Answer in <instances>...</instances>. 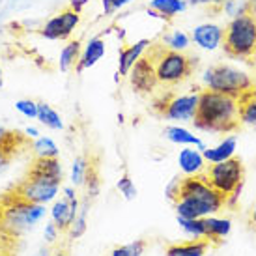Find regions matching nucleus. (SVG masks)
Listing matches in <instances>:
<instances>
[{"label":"nucleus","instance_id":"obj_35","mask_svg":"<svg viewBox=\"0 0 256 256\" xmlns=\"http://www.w3.org/2000/svg\"><path fill=\"white\" fill-rule=\"evenodd\" d=\"M187 6H210L214 12H222V0H187Z\"/></svg>","mask_w":256,"mask_h":256},{"label":"nucleus","instance_id":"obj_19","mask_svg":"<svg viewBox=\"0 0 256 256\" xmlns=\"http://www.w3.org/2000/svg\"><path fill=\"white\" fill-rule=\"evenodd\" d=\"M238 114L242 126L256 129V84L238 96Z\"/></svg>","mask_w":256,"mask_h":256},{"label":"nucleus","instance_id":"obj_2","mask_svg":"<svg viewBox=\"0 0 256 256\" xmlns=\"http://www.w3.org/2000/svg\"><path fill=\"white\" fill-rule=\"evenodd\" d=\"M196 129L212 131V133H236L242 129L240 114H238V100L226 94L214 90H200L198 105L192 118Z\"/></svg>","mask_w":256,"mask_h":256},{"label":"nucleus","instance_id":"obj_45","mask_svg":"<svg viewBox=\"0 0 256 256\" xmlns=\"http://www.w3.org/2000/svg\"><path fill=\"white\" fill-rule=\"evenodd\" d=\"M4 84V78H2V70H0V86Z\"/></svg>","mask_w":256,"mask_h":256},{"label":"nucleus","instance_id":"obj_9","mask_svg":"<svg viewBox=\"0 0 256 256\" xmlns=\"http://www.w3.org/2000/svg\"><path fill=\"white\" fill-rule=\"evenodd\" d=\"M78 24H80V14L73 12L72 8H64L62 12H58L56 15L45 21V24L40 28V36L49 42H64L72 38Z\"/></svg>","mask_w":256,"mask_h":256},{"label":"nucleus","instance_id":"obj_1","mask_svg":"<svg viewBox=\"0 0 256 256\" xmlns=\"http://www.w3.org/2000/svg\"><path fill=\"white\" fill-rule=\"evenodd\" d=\"M166 194L176 208L178 217L184 219L206 217L226 208V198L208 184L202 172L185 178H176L168 185Z\"/></svg>","mask_w":256,"mask_h":256},{"label":"nucleus","instance_id":"obj_24","mask_svg":"<svg viewBox=\"0 0 256 256\" xmlns=\"http://www.w3.org/2000/svg\"><path fill=\"white\" fill-rule=\"evenodd\" d=\"M236 152V138L234 136H228L224 138L220 144H217L215 148H206L202 152V156L208 163H219V161H224L228 157H232Z\"/></svg>","mask_w":256,"mask_h":256},{"label":"nucleus","instance_id":"obj_7","mask_svg":"<svg viewBox=\"0 0 256 256\" xmlns=\"http://www.w3.org/2000/svg\"><path fill=\"white\" fill-rule=\"evenodd\" d=\"M202 80H204V86L208 90L226 94V96H232L236 100H238V96H242L245 90H249L250 86L254 84V80L245 72H240L238 68L224 64L208 68L202 75Z\"/></svg>","mask_w":256,"mask_h":256},{"label":"nucleus","instance_id":"obj_5","mask_svg":"<svg viewBox=\"0 0 256 256\" xmlns=\"http://www.w3.org/2000/svg\"><path fill=\"white\" fill-rule=\"evenodd\" d=\"M202 174L208 184L226 198V208H234L245 182V164L242 157L232 156L219 163L206 164Z\"/></svg>","mask_w":256,"mask_h":256},{"label":"nucleus","instance_id":"obj_10","mask_svg":"<svg viewBox=\"0 0 256 256\" xmlns=\"http://www.w3.org/2000/svg\"><path fill=\"white\" fill-rule=\"evenodd\" d=\"M12 191L17 192L21 198L28 200L32 204L45 206L47 202L54 200V196L60 191V185L45 182V180H34V178H22L19 184L12 187Z\"/></svg>","mask_w":256,"mask_h":256},{"label":"nucleus","instance_id":"obj_41","mask_svg":"<svg viewBox=\"0 0 256 256\" xmlns=\"http://www.w3.org/2000/svg\"><path fill=\"white\" fill-rule=\"evenodd\" d=\"M24 133H26L30 138H38V136H40V131H38L36 128H28L26 131H24Z\"/></svg>","mask_w":256,"mask_h":256},{"label":"nucleus","instance_id":"obj_46","mask_svg":"<svg viewBox=\"0 0 256 256\" xmlns=\"http://www.w3.org/2000/svg\"><path fill=\"white\" fill-rule=\"evenodd\" d=\"M222 2H224V0H222Z\"/></svg>","mask_w":256,"mask_h":256},{"label":"nucleus","instance_id":"obj_16","mask_svg":"<svg viewBox=\"0 0 256 256\" xmlns=\"http://www.w3.org/2000/svg\"><path fill=\"white\" fill-rule=\"evenodd\" d=\"M107 50V45H105V40L100 36H94L90 38L88 42L82 45V50H80V56H78V62L75 66V73H80L84 70H90L94 66L100 62L103 54Z\"/></svg>","mask_w":256,"mask_h":256},{"label":"nucleus","instance_id":"obj_43","mask_svg":"<svg viewBox=\"0 0 256 256\" xmlns=\"http://www.w3.org/2000/svg\"><path fill=\"white\" fill-rule=\"evenodd\" d=\"M6 131H8L6 128H2V126H0V140H2V136L6 135Z\"/></svg>","mask_w":256,"mask_h":256},{"label":"nucleus","instance_id":"obj_8","mask_svg":"<svg viewBox=\"0 0 256 256\" xmlns=\"http://www.w3.org/2000/svg\"><path fill=\"white\" fill-rule=\"evenodd\" d=\"M198 105V94H174L166 92L161 94L154 100L152 110L159 118L166 120H180V122H192L194 112Z\"/></svg>","mask_w":256,"mask_h":256},{"label":"nucleus","instance_id":"obj_22","mask_svg":"<svg viewBox=\"0 0 256 256\" xmlns=\"http://www.w3.org/2000/svg\"><path fill=\"white\" fill-rule=\"evenodd\" d=\"M178 163H180V168L185 172V176L200 174V172L206 168V159H204V156L200 152L191 148H185L180 152Z\"/></svg>","mask_w":256,"mask_h":256},{"label":"nucleus","instance_id":"obj_25","mask_svg":"<svg viewBox=\"0 0 256 256\" xmlns=\"http://www.w3.org/2000/svg\"><path fill=\"white\" fill-rule=\"evenodd\" d=\"M164 136L170 140V142H176V144H191V146H196L200 150H206L204 142L200 140L198 136L191 135L187 129L180 128V126H168V128L164 129Z\"/></svg>","mask_w":256,"mask_h":256},{"label":"nucleus","instance_id":"obj_38","mask_svg":"<svg viewBox=\"0 0 256 256\" xmlns=\"http://www.w3.org/2000/svg\"><path fill=\"white\" fill-rule=\"evenodd\" d=\"M60 238V232H58V228H56V224L50 220L49 224H47V228H45V240L49 243H54Z\"/></svg>","mask_w":256,"mask_h":256},{"label":"nucleus","instance_id":"obj_36","mask_svg":"<svg viewBox=\"0 0 256 256\" xmlns=\"http://www.w3.org/2000/svg\"><path fill=\"white\" fill-rule=\"evenodd\" d=\"M0 249H21V240H14V238H8V236L0 234Z\"/></svg>","mask_w":256,"mask_h":256},{"label":"nucleus","instance_id":"obj_21","mask_svg":"<svg viewBox=\"0 0 256 256\" xmlns=\"http://www.w3.org/2000/svg\"><path fill=\"white\" fill-rule=\"evenodd\" d=\"M150 10L159 14L161 21L170 22L176 15L187 10V0H150Z\"/></svg>","mask_w":256,"mask_h":256},{"label":"nucleus","instance_id":"obj_14","mask_svg":"<svg viewBox=\"0 0 256 256\" xmlns=\"http://www.w3.org/2000/svg\"><path fill=\"white\" fill-rule=\"evenodd\" d=\"M78 208H80L78 198L75 200L62 198L58 200V202H54V206L50 210V217H52V222L56 224L60 236H66L70 232L73 220L77 219L78 215Z\"/></svg>","mask_w":256,"mask_h":256},{"label":"nucleus","instance_id":"obj_34","mask_svg":"<svg viewBox=\"0 0 256 256\" xmlns=\"http://www.w3.org/2000/svg\"><path fill=\"white\" fill-rule=\"evenodd\" d=\"M133 0H101L103 4V14L105 15H114L116 12H120L122 8H126L131 4Z\"/></svg>","mask_w":256,"mask_h":256},{"label":"nucleus","instance_id":"obj_20","mask_svg":"<svg viewBox=\"0 0 256 256\" xmlns=\"http://www.w3.org/2000/svg\"><path fill=\"white\" fill-rule=\"evenodd\" d=\"M228 232H230V220L228 219L204 217V238L214 245V249L222 245Z\"/></svg>","mask_w":256,"mask_h":256},{"label":"nucleus","instance_id":"obj_42","mask_svg":"<svg viewBox=\"0 0 256 256\" xmlns=\"http://www.w3.org/2000/svg\"><path fill=\"white\" fill-rule=\"evenodd\" d=\"M54 256H70V252H68V250H58Z\"/></svg>","mask_w":256,"mask_h":256},{"label":"nucleus","instance_id":"obj_23","mask_svg":"<svg viewBox=\"0 0 256 256\" xmlns=\"http://www.w3.org/2000/svg\"><path fill=\"white\" fill-rule=\"evenodd\" d=\"M80 50H82V42L80 40H70V42L66 43L64 47H62V50H60V60H58L62 72L68 73L72 72V70H75L78 56H80Z\"/></svg>","mask_w":256,"mask_h":256},{"label":"nucleus","instance_id":"obj_29","mask_svg":"<svg viewBox=\"0 0 256 256\" xmlns=\"http://www.w3.org/2000/svg\"><path fill=\"white\" fill-rule=\"evenodd\" d=\"M32 152L36 157H58L56 142L49 136H38L32 142Z\"/></svg>","mask_w":256,"mask_h":256},{"label":"nucleus","instance_id":"obj_39","mask_svg":"<svg viewBox=\"0 0 256 256\" xmlns=\"http://www.w3.org/2000/svg\"><path fill=\"white\" fill-rule=\"evenodd\" d=\"M88 4V0H70V6L73 12H77V14H82V10H84V6Z\"/></svg>","mask_w":256,"mask_h":256},{"label":"nucleus","instance_id":"obj_33","mask_svg":"<svg viewBox=\"0 0 256 256\" xmlns=\"http://www.w3.org/2000/svg\"><path fill=\"white\" fill-rule=\"evenodd\" d=\"M15 108L24 116V118H38V103L32 100H19L15 103Z\"/></svg>","mask_w":256,"mask_h":256},{"label":"nucleus","instance_id":"obj_6","mask_svg":"<svg viewBox=\"0 0 256 256\" xmlns=\"http://www.w3.org/2000/svg\"><path fill=\"white\" fill-rule=\"evenodd\" d=\"M222 49L230 58L252 62L256 58V15L247 14L234 17L224 26Z\"/></svg>","mask_w":256,"mask_h":256},{"label":"nucleus","instance_id":"obj_31","mask_svg":"<svg viewBox=\"0 0 256 256\" xmlns=\"http://www.w3.org/2000/svg\"><path fill=\"white\" fill-rule=\"evenodd\" d=\"M88 161H90V157L86 156H78L75 161H73V166H72V184L75 187H80V185L84 184V176H86V168H88Z\"/></svg>","mask_w":256,"mask_h":256},{"label":"nucleus","instance_id":"obj_27","mask_svg":"<svg viewBox=\"0 0 256 256\" xmlns=\"http://www.w3.org/2000/svg\"><path fill=\"white\" fill-rule=\"evenodd\" d=\"M146 249H148V242L146 240H136L129 245H116L105 256H144Z\"/></svg>","mask_w":256,"mask_h":256},{"label":"nucleus","instance_id":"obj_32","mask_svg":"<svg viewBox=\"0 0 256 256\" xmlns=\"http://www.w3.org/2000/svg\"><path fill=\"white\" fill-rule=\"evenodd\" d=\"M118 191H120L128 200L135 198L136 189H135V185H133V182H131V178H129V172L128 170H124L122 178L118 180Z\"/></svg>","mask_w":256,"mask_h":256},{"label":"nucleus","instance_id":"obj_17","mask_svg":"<svg viewBox=\"0 0 256 256\" xmlns=\"http://www.w3.org/2000/svg\"><path fill=\"white\" fill-rule=\"evenodd\" d=\"M214 245L206 238H194L189 242L164 243V256H206Z\"/></svg>","mask_w":256,"mask_h":256},{"label":"nucleus","instance_id":"obj_37","mask_svg":"<svg viewBox=\"0 0 256 256\" xmlns=\"http://www.w3.org/2000/svg\"><path fill=\"white\" fill-rule=\"evenodd\" d=\"M245 224H247V230H249V232H254V234H256V202L250 206L249 212H247Z\"/></svg>","mask_w":256,"mask_h":256},{"label":"nucleus","instance_id":"obj_28","mask_svg":"<svg viewBox=\"0 0 256 256\" xmlns=\"http://www.w3.org/2000/svg\"><path fill=\"white\" fill-rule=\"evenodd\" d=\"M166 47V49L172 50H185L189 45H191V38L185 34L184 30H172L168 34L163 36V42H161Z\"/></svg>","mask_w":256,"mask_h":256},{"label":"nucleus","instance_id":"obj_13","mask_svg":"<svg viewBox=\"0 0 256 256\" xmlns=\"http://www.w3.org/2000/svg\"><path fill=\"white\" fill-rule=\"evenodd\" d=\"M24 178L45 180V182H50V184L62 185V180H64L62 163H60L58 157H36L30 164Z\"/></svg>","mask_w":256,"mask_h":256},{"label":"nucleus","instance_id":"obj_44","mask_svg":"<svg viewBox=\"0 0 256 256\" xmlns=\"http://www.w3.org/2000/svg\"><path fill=\"white\" fill-rule=\"evenodd\" d=\"M250 2V6H252V14H254L256 12V0H249Z\"/></svg>","mask_w":256,"mask_h":256},{"label":"nucleus","instance_id":"obj_15","mask_svg":"<svg viewBox=\"0 0 256 256\" xmlns=\"http://www.w3.org/2000/svg\"><path fill=\"white\" fill-rule=\"evenodd\" d=\"M222 36H224V28L215 24V22H202L198 26L192 28L191 40L200 49L215 50L222 45Z\"/></svg>","mask_w":256,"mask_h":256},{"label":"nucleus","instance_id":"obj_12","mask_svg":"<svg viewBox=\"0 0 256 256\" xmlns=\"http://www.w3.org/2000/svg\"><path fill=\"white\" fill-rule=\"evenodd\" d=\"M28 148L32 150V142H30V136L26 133L8 129L6 135L0 140V172L6 170L8 164Z\"/></svg>","mask_w":256,"mask_h":256},{"label":"nucleus","instance_id":"obj_11","mask_svg":"<svg viewBox=\"0 0 256 256\" xmlns=\"http://www.w3.org/2000/svg\"><path fill=\"white\" fill-rule=\"evenodd\" d=\"M128 77L133 92L140 94V96H150L159 86L156 75V66H154V60L148 54H144V56L136 60L133 68L129 70Z\"/></svg>","mask_w":256,"mask_h":256},{"label":"nucleus","instance_id":"obj_4","mask_svg":"<svg viewBox=\"0 0 256 256\" xmlns=\"http://www.w3.org/2000/svg\"><path fill=\"white\" fill-rule=\"evenodd\" d=\"M154 60L159 86H178L191 77L196 68V58L185 54L184 50L166 49L163 43H154L144 52Z\"/></svg>","mask_w":256,"mask_h":256},{"label":"nucleus","instance_id":"obj_30","mask_svg":"<svg viewBox=\"0 0 256 256\" xmlns=\"http://www.w3.org/2000/svg\"><path fill=\"white\" fill-rule=\"evenodd\" d=\"M222 12L234 19L240 15L252 14V6H250L249 0H224L222 2Z\"/></svg>","mask_w":256,"mask_h":256},{"label":"nucleus","instance_id":"obj_18","mask_svg":"<svg viewBox=\"0 0 256 256\" xmlns=\"http://www.w3.org/2000/svg\"><path fill=\"white\" fill-rule=\"evenodd\" d=\"M150 45H152V42L144 38V40H138V42L120 49V54H118V75L120 77L122 75H128L129 70L133 68V64H135L136 60L140 56H144V52L148 50Z\"/></svg>","mask_w":256,"mask_h":256},{"label":"nucleus","instance_id":"obj_40","mask_svg":"<svg viewBox=\"0 0 256 256\" xmlns=\"http://www.w3.org/2000/svg\"><path fill=\"white\" fill-rule=\"evenodd\" d=\"M64 198H68V200H75L77 198V192H75V189L73 187H64Z\"/></svg>","mask_w":256,"mask_h":256},{"label":"nucleus","instance_id":"obj_3","mask_svg":"<svg viewBox=\"0 0 256 256\" xmlns=\"http://www.w3.org/2000/svg\"><path fill=\"white\" fill-rule=\"evenodd\" d=\"M45 215V208L21 198L12 187L0 194V234L21 240Z\"/></svg>","mask_w":256,"mask_h":256},{"label":"nucleus","instance_id":"obj_26","mask_svg":"<svg viewBox=\"0 0 256 256\" xmlns=\"http://www.w3.org/2000/svg\"><path fill=\"white\" fill-rule=\"evenodd\" d=\"M42 126L52 129V131H60L64 128V122L60 118V114L54 110V108L47 105V103H38V118Z\"/></svg>","mask_w":256,"mask_h":256}]
</instances>
